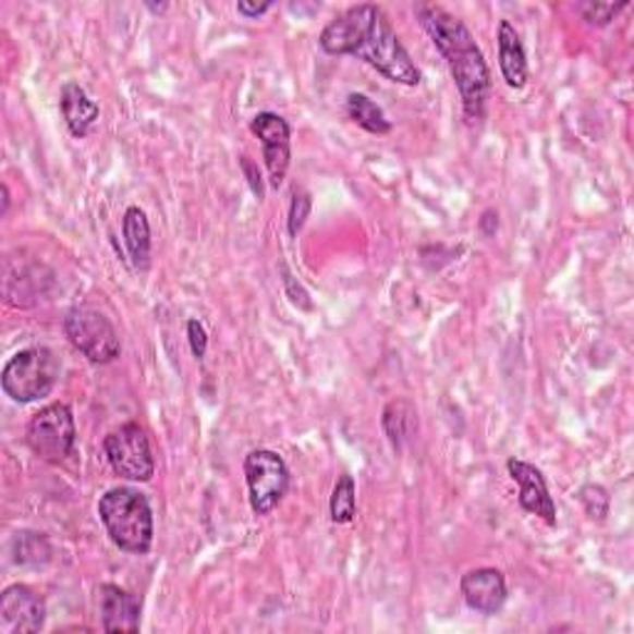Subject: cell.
Here are the masks:
<instances>
[{"instance_id": "cell-1", "label": "cell", "mask_w": 634, "mask_h": 634, "mask_svg": "<svg viewBox=\"0 0 634 634\" xmlns=\"http://www.w3.org/2000/svg\"><path fill=\"white\" fill-rule=\"evenodd\" d=\"M317 42L328 56H355L365 60L397 85L416 87L422 83L419 68L379 5H352L350 11L325 25Z\"/></svg>"}, {"instance_id": "cell-2", "label": "cell", "mask_w": 634, "mask_h": 634, "mask_svg": "<svg viewBox=\"0 0 634 634\" xmlns=\"http://www.w3.org/2000/svg\"><path fill=\"white\" fill-rule=\"evenodd\" d=\"M414 13L424 31L429 33L431 42L437 45L441 58L447 60L466 117L471 122H478L486 112L488 93H491V72H488L484 52L476 45L474 35L456 15H451L441 5L422 3L414 8Z\"/></svg>"}, {"instance_id": "cell-3", "label": "cell", "mask_w": 634, "mask_h": 634, "mask_svg": "<svg viewBox=\"0 0 634 634\" xmlns=\"http://www.w3.org/2000/svg\"><path fill=\"white\" fill-rule=\"evenodd\" d=\"M97 513L117 548L132 556H144L151 550L154 515L147 496L126 486L110 488L99 498Z\"/></svg>"}, {"instance_id": "cell-4", "label": "cell", "mask_w": 634, "mask_h": 634, "mask_svg": "<svg viewBox=\"0 0 634 634\" xmlns=\"http://www.w3.org/2000/svg\"><path fill=\"white\" fill-rule=\"evenodd\" d=\"M60 379V359L48 348H28L5 362L0 387L17 404L38 402L56 389Z\"/></svg>"}, {"instance_id": "cell-5", "label": "cell", "mask_w": 634, "mask_h": 634, "mask_svg": "<svg viewBox=\"0 0 634 634\" xmlns=\"http://www.w3.org/2000/svg\"><path fill=\"white\" fill-rule=\"evenodd\" d=\"M62 328H65L70 345L83 352L95 365H110L120 357V334H117L114 325L93 307H72L62 320Z\"/></svg>"}, {"instance_id": "cell-6", "label": "cell", "mask_w": 634, "mask_h": 634, "mask_svg": "<svg viewBox=\"0 0 634 634\" xmlns=\"http://www.w3.org/2000/svg\"><path fill=\"white\" fill-rule=\"evenodd\" d=\"M25 439H28V447L35 456L48 461V464H62L75 451V414L62 402L48 404L31 419Z\"/></svg>"}, {"instance_id": "cell-7", "label": "cell", "mask_w": 634, "mask_h": 634, "mask_svg": "<svg viewBox=\"0 0 634 634\" xmlns=\"http://www.w3.org/2000/svg\"><path fill=\"white\" fill-rule=\"evenodd\" d=\"M246 484L251 509L256 515H268L283 501L290 488V471L283 456L270 449H256L246 456Z\"/></svg>"}, {"instance_id": "cell-8", "label": "cell", "mask_w": 634, "mask_h": 634, "mask_svg": "<svg viewBox=\"0 0 634 634\" xmlns=\"http://www.w3.org/2000/svg\"><path fill=\"white\" fill-rule=\"evenodd\" d=\"M105 454L117 476L126 481L147 484L154 476V456L149 447V437L139 424H124V427L107 434Z\"/></svg>"}, {"instance_id": "cell-9", "label": "cell", "mask_w": 634, "mask_h": 634, "mask_svg": "<svg viewBox=\"0 0 634 634\" xmlns=\"http://www.w3.org/2000/svg\"><path fill=\"white\" fill-rule=\"evenodd\" d=\"M42 597L28 585H11L0 595V634H35L45 627Z\"/></svg>"}, {"instance_id": "cell-10", "label": "cell", "mask_w": 634, "mask_h": 634, "mask_svg": "<svg viewBox=\"0 0 634 634\" xmlns=\"http://www.w3.org/2000/svg\"><path fill=\"white\" fill-rule=\"evenodd\" d=\"M251 132L260 139L263 159L268 167L270 186L280 188L290 169V124L276 112H260L253 117Z\"/></svg>"}, {"instance_id": "cell-11", "label": "cell", "mask_w": 634, "mask_h": 634, "mask_svg": "<svg viewBox=\"0 0 634 634\" xmlns=\"http://www.w3.org/2000/svg\"><path fill=\"white\" fill-rule=\"evenodd\" d=\"M509 474L515 484H519V503L523 511H528L538 519L546 521L550 528L558 525V511H556V501L548 491L546 476L540 474V468H536L528 461L521 459H509Z\"/></svg>"}, {"instance_id": "cell-12", "label": "cell", "mask_w": 634, "mask_h": 634, "mask_svg": "<svg viewBox=\"0 0 634 634\" xmlns=\"http://www.w3.org/2000/svg\"><path fill=\"white\" fill-rule=\"evenodd\" d=\"M461 595L471 610L481 614H496L509 600V587L501 570L476 568L461 577Z\"/></svg>"}, {"instance_id": "cell-13", "label": "cell", "mask_w": 634, "mask_h": 634, "mask_svg": "<svg viewBox=\"0 0 634 634\" xmlns=\"http://www.w3.org/2000/svg\"><path fill=\"white\" fill-rule=\"evenodd\" d=\"M99 618H102L105 632H139L142 605L132 593L120 585H99Z\"/></svg>"}, {"instance_id": "cell-14", "label": "cell", "mask_w": 634, "mask_h": 634, "mask_svg": "<svg viewBox=\"0 0 634 634\" xmlns=\"http://www.w3.org/2000/svg\"><path fill=\"white\" fill-rule=\"evenodd\" d=\"M498 65L509 87L523 89L528 83V58H525L521 35L509 21L498 23Z\"/></svg>"}, {"instance_id": "cell-15", "label": "cell", "mask_w": 634, "mask_h": 634, "mask_svg": "<svg viewBox=\"0 0 634 634\" xmlns=\"http://www.w3.org/2000/svg\"><path fill=\"white\" fill-rule=\"evenodd\" d=\"M60 110L65 117V124L72 137L85 139L93 124L99 120L97 102L87 97V93L77 83H68L60 93Z\"/></svg>"}, {"instance_id": "cell-16", "label": "cell", "mask_w": 634, "mask_h": 634, "mask_svg": "<svg viewBox=\"0 0 634 634\" xmlns=\"http://www.w3.org/2000/svg\"><path fill=\"white\" fill-rule=\"evenodd\" d=\"M122 233H124V243H126V251H130L134 268L147 270L151 263V225H149L147 214H144L139 206H130L124 211Z\"/></svg>"}, {"instance_id": "cell-17", "label": "cell", "mask_w": 634, "mask_h": 634, "mask_svg": "<svg viewBox=\"0 0 634 634\" xmlns=\"http://www.w3.org/2000/svg\"><path fill=\"white\" fill-rule=\"evenodd\" d=\"M382 429L387 434L389 443H392L394 451H404L406 443L414 439L416 429H419V419H416V406L400 397V400H392L382 412Z\"/></svg>"}, {"instance_id": "cell-18", "label": "cell", "mask_w": 634, "mask_h": 634, "mask_svg": "<svg viewBox=\"0 0 634 634\" xmlns=\"http://www.w3.org/2000/svg\"><path fill=\"white\" fill-rule=\"evenodd\" d=\"M348 114H350L352 122L359 124L362 130L369 132V134H389L392 132V122L387 120L382 107L373 102V99H369L367 95L352 93L348 97Z\"/></svg>"}, {"instance_id": "cell-19", "label": "cell", "mask_w": 634, "mask_h": 634, "mask_svg": "<svg viewBox=\"0 0 634 634\" xmlns=\"http://www.w3.org/2000/svg\"><path fill=\"white\" fill-rule=\"evenodd\" d=\"M357 515V488L355 478L342 474L338 481H334L332 496H330V519L332 523L345 525Z\"/></svg>"}, {"instance_id": "cell-20", "label": "cell", "mask_w": 634, "mask_h": 634, "mask_svg": "<svg viewBox=\"0 0 634 634\" xmlns=\"http://www.w3.org/2000/svg\"><path fill=\"white\" fill-rule=\"evenodd\" d=\"M13 552H15L17 565H31V568L45 565L52 556L48 538L31 531L17 533V536L13 538Z\"/></svg>"}, {"instance_id": "cell-21", "label": "cell", "mask_w": 634, "mask_h": 634, "mask_svg": "<svg viewBox=\"0 0 634 634\" xmlns=\"http://www.w3.org/2000/svg\"><path fill=\"white\" fill-rule=\"evenodd\" d=\"M577 498L593 521H605L607 513H610V493H607V488H602L600 484L583 486L577 491Z\"/></svg>"}, {"instance_id": "cell-22", "label": "cell", "mask_w": 634, "mask_h": 634, "mask_svg": "<svg viewBox=\"0 0 634 634\" xmlns=\"http://www.w3.org/2000/svg\"><path fill=\"white\" fill-rule=\"evenodd\" d=\"M630 3H580L577 11L583 13V17L590 25H597V28H605V25H610L614 17H618L624 8Z\"/></svg>"}, {"instance_id": "cell-23", "label": "cell", "mask_w": 634, "mask_h": 634, "mask_svg": "<svg viewBox=\"0 0 634 634\" xmlns=\"http://www.w3.org/2000/svg\"><path fill=\"white\" fill-rule=\"evenodd\" d=\"M313 211V198L305 192H295L293 202H290V211H288V233L295 235L303 231V225L307 221V216Z\"/></svg>"}, {"instance_id": "cell-24", "label": "cell", "mask_w": 634, "mask_h": 634, "mask_svg": "<svg viewBox=\"0 0 634 634\" xmlns=\"http://www.w3.org/2000/svg\"><path fill=\"white\" fill-rule=\"evenodd\" d=\"M280 276H283V285H285V293L290 297V303L303 307V310H313V301H310V293L297 283V280L290 276V270L285 266H280Z\"/></svg>"}, {"instance_id": "cell-25", "label": "cell", "mask_w": 634, "mask_h": 634, "mask_svg": "<svg viewBox=\"0 0 634 634\" xmlns=\"http://www.w3.org/2000/svg\"><path fill=\"white\" fill-rule=\"evenodd\" d=\"M186 334H188V345H192L194 357L204 359L206 350H208V334H206L204 325L198 320H188L186 322Z\"/></svg>"}, {"instance_id": "cell-26", "label": "cell", "mask_w": 634, "mask_h": 634, "mask_svg": "<svg viewBox=\"0 0 634 634\" xmlns=\"http://www.w3.org/2000/svg\"><path fill=\"white\" fill-rule=\"evenodd\" d=\"M241 169H243V176H246V181H248L251 192L256 194L258 202H260L263 194H266V188H263V176H260L258 164L251 157H246V154H243V157H241Z\"/></svg>"}, {"instance_id": "cell-27", "label": "cell", "mask_w": 634, "mask_h": 634, "mask_svg": "<svg viewBox=\"0 0 634 634\" xmlns=\"http://www.w3.org/2000/svg\"><path fill=\"white\" fill-rule=\"evenodd\" d=\"M273 3H248V0H241L239 5H235V11H239L243 17H248V21H256V17L266 15Z\"/></svg>"}, {"instance_id": "cell-28", "label": "cell", "mask_w": 634, "mask_h": 634, "mask_svg": "<svg viewBox=\"0 0 634 634\" xmlns=\"http://www.w3.org/2000/svg\"><path fill=\"white\" fill-rule=\"evenodd\" d=\"M478 229H481V233L486 235V239H491V235H496V231H498V214L493 211V208H486V211L481 214V219H478Z\"/></svg>"}, {"instance_id": "cell-29", "label": "cell", "mask_w": 634, "mask_h": 634, "mask_svg": "<svg viewBox=\"0 0 634 634\" xmlns=\"http://www.w3.org/2000/svg\"><path fill=\"white\" fill-rule=\"evenodd\" d=\"M8 211H11V188H8V184H3V216H8Z\"/></svg>"}, {"instance_id": "cell-30", "label": "cell", "mask_w": 634, "mask_h": 634, "mask_svg": "<svg viewBox=\"0 0 634 634\" xmlns=\"http://www.w3.org/2000/svg\"><path fill=\"white\" fill-rule=\"evenodd\" d=\"M144 5H147L154 15H161V13H167V11H169V5H167V3H159V5H157V3H144Z\"/></svg>"}]
</instances>
